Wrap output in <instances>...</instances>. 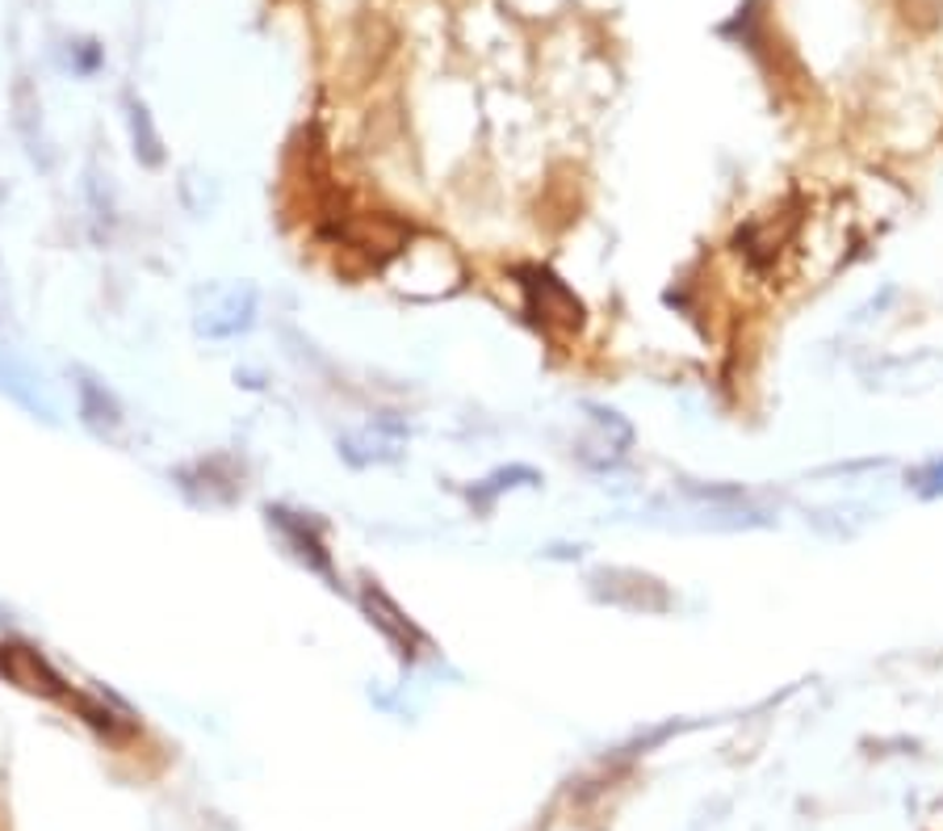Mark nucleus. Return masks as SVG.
Listing matches in <instances>:
<instances>
[{
	"label": "nucleus",
	"instance_id": "6",
	"mask_svg": "<svg viewBox=\"0 0 943 831\" xmlns=\"http://www.w3.org/2000/svg\"><path fill=\"white\" fill-rule=\"evenodd\" d=\"M76 395H81V416L88 428H97V433H114V428L122 425V407L118 399L105 391V383H97L93 374H84L81 370V383H76Z\"/></svg>",
	"mask_w": 943,
	"mask_h": 831
},
{
	"label": "nucleus",
	"instance_id": "1",
	"mask_svg": "<svg viewBox=\"0 0 943 831\" xmlns=\"http://www.w3.org/2000/svg\"><path fill=\"white\" fill-rule=\"evenodd\" d=\"M251 323H256V290L251 286H223V290H210L193 328H197V337H210V341H231V337L248 332Z\"/></svg>",
	"mask_w": 943,
	"mask_h": 831
},
{
	"label": "nucleus",
	"instance_id": "5",
	"mask_svg": "<svg viewBox=\"0 0 943 831\" xmlns=\"http://www.w3.org/2000/svg\"><path fill=\"white\" fill-rule=\"evenodd\" d=\"M0 672L9 681H18L21 689H34V693H60L63 684L30 647H0Z\"/></svg>",
	"mask_w": 943,
	"mask_h": 831
},
{
	"label": "nucleus",
	"instance_id": "3",
	"mask_svg": "<svg viewBox=\"0 0 943 831\" xmlns=\"http://www.w3.org/2000/svg\"><path fill=\"white\" fill-rule=\"evenodd\" d=\"M521 277H524L528 299L542 311L545 323H554V328H579V323H583V302L575 299L554 274H545V269H524Z\"/></svg>",
	"mask_w": 943,
	"mask_h": 831
},
{
	"label": "nucleus",
	"instance_id": "8",
	"mask_svg": "<svg viewBox=\"0 0 943 831\" xmlns=\"http://www.w3.org/2000/svg\"><path fill=\"white\" fill-rule=\"evenodd\" d=\"M906 488H914L922 500H940L943 496V458H931L906 475Z\"/></svg>",
	"mask_w": 943,
	"mask_h": 831
},
{
	"label": "nucleus",
	"instance_id": "2",
	"mask_svg": "<svg viewBox=\"0 0 943 831\" xmlns=\"http://www.w3.org/2000/svg\"><path fill=\"white\" fill-rule=\"evenodd\" d=\"M361 605H365L369 621L386 635V642L395 647L398 656H416L419 647H424V635L416 630V621L407 618V614L395 605V597H390V593H382L374 579L361 588Z\"/></svg>",
	"mask_w": 943,
	"mask_h": 831
},
{
	"label": "nucleus",
	"instance_id": "4",
	"mask_svg": "<svg viewBox=\"0 0 943 831\" xmlns=\"http://www.w3.org/2000/svg\"><path fill=\"white\" fill-rule=\"evenodd\" d=\"M265 516H269L272 530L281 533V542H286V546H290V551L298 554V558H302V563L311 567V572H319V576L332 579V563H328V551H323V542H319V537H314V533L307 530V521H302V516H293V512H286V509H269Z\"/></svg>",
	"mask_w": 943,
	"mask_h": 831
},
{
	"label": "nucleus",
	"instance_id": "7",
	"mask_svg": "<svg viewBox=\"0 0 943 831\" xmlns=\"http://www.w3.org/2000/svg\"><path fill=\"white\" fill-rule=\"evenodd\" d=\"M130 135H135V156L143 160L147 169H156L164 160V151H160V135L151 127V114L139 102H130Z\"/></svg>",
	"mask_w": 943,
	"mask_h": 831
}]
</instances>
